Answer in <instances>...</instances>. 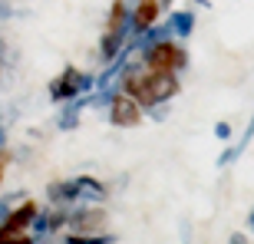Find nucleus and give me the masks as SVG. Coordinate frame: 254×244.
<instances>
[{
	"instance_id": "f257e3e1",
	"label": "nucleus",
	"mask_w": 254,
	"mask_h": 244,
	"mask_svg": "<svg viewBox=\"0 0 254 244\" xmlns=\"http://www.w3.org/2000/svg\"><path fill=\"white\" fill-rule=\"evenodd\" d=\"M93 89H96L93 73H79L76 66H66L63 73L50 83V99H53V103H69L76 96H89Z\"/></svg>"
},
{
	"instance_id": "f03ea898",
	"label": "nucleus",
	"mask_w": 254,
	"mask_h": 244,
	"mask_svg": "<svg viewBox=\"0 0 254 244\" xmlns=\"http://www.w3.org/2000/svg\"><path fill=\"white\" fill-rule=\"evenodd\" d=\"M142 63L149 66V69L182 73V69L189 66V53H185V47H179L175 40H162V43H155L152 50H145V53H142Z\"/></svg>"
},
{
	"instance_id": "7ed1b4c3",
	"label": "nucleus",
	"mask_w": 254,
	"mask_h": 244,
	"mask_svg": "<svg viewBox=\"0 0 254 244\" xmlns=\"http://www.w3.org/2000/svg\"><path fill=\"white\" fill-rule=\"evenodd\" d=\"M142 116H145V109H142L139 99H132L123 89L113 96V103H109V122H113L116 129H135L142 122Z\"/></svg>"
},
{
	"instance_id": "20e7f679",
	"label": "nucleus",
	"mask_w": 254,
	"mask_h": 244,
	"mask_svg": "<svg viewBox=\"0 0 254 244\" xmlns=\"http://www.w3.org/2000/svg\"><path fill=\"white\" fill-rule=\"evenodd\" d=\"M33 215H37V205L33 201H23L20 208H13L7 215V221L0 225V238L3 235H20V231H27L30 221H33Z\"/></svg>"
},
{
	"instance_id": "39448f33",
	"label": "nucleus",
	"mask_w": 254,
	"mask_h": 244,
	"mask_svg": "<svg viewBox=\"0 0 254 244\" xmlns=\"http://www.w3.org/2000/svg\"><path fill=\"white\" fill-rule=\"evenodd\" d=\"M159 13H162V3L159 0H139L135 7H132V20H135V33L142 30H149L159 23Z\"/></svg>"
},
{
	"instance_id": "423d86ee",
	"label": "nucleus",
	"mask_w": 254,
	"mask_h": 244,
	"mask_svg": "<svg viewBox=\"0 0 254 244\" xmlns=\"http://www.w3.org/2000/svg\"><path fill=\"white\" fill-rule=\"evenodd\" d=\"M86 106H89V96H76L69 103H63V113L57 116V129L60 132H73L79 125V113H83Z\"/></svg>"
},
{
	"instance_id": "0eeeda50",
	"label": "nucleus",
	"mask_w": 254,
	"mask_h": 244,
	"mask_svg": "<svg viewBox=\"0 0 254 244\" xmlns=\"http://www.w3.org/2000/svg\"><path fill=\"white\" fill-rule=\"evenodd\" d=\"M169 27H172V33H175V40H189L191 33H195V10H172Z\"/></svg>"
},
{
	"instance_id": "6e6552de",
	"label": "nucleus",
	"mask_w": 254,
	"mask_h": 244,
	"mask_svg": "<svg viewBox=\"0 0 254 244\" xmlns=\"http://www.w3.org/2000/svg\"><path fill=\"white\" fill-rule=\"evenodd\" d=\"M69 225L76 228V231H96L99 225H106V211H99V208H79V211H73L69 215Z\"/></svg>"
},
{
	"instance_id": "1a4fd4ad",
	"label": "nucleus",
	"mask_w": 254,
	"mask_h": 244,
	"mask_svg": "<svg viewBox=\"0 0 254 244\" xmlns=\"http://www.w3.org/2000/svg\"><path fill=\"white\" fill-rule=\"evenodd\" d=\"M50 201L57 205H69V201H79V179H69V182H53L47 188Z\"/></svg>"
},
{
	"instance_id": "9d476101",
	"label": "nucleus",
	"mask_w": 254,
	"mask_h": 244,
	"mask_svg": "<svg viewBox=\"0 0 254 244\" xmlns=\"http://www.w3.org/2000/svg\"><path fill=\"white\" fill-rule=\"evenodd\" d=\"M76 179H79V201H93V205L106 201V185L99 179L93 175H76Z\"/></svg>"
},
{
	"instance_id": "9b49d317",
	"label": "nucleus",
	"mask_w": 254,
	"mask_h": 244,
	"mask_svg": "<svg viewBox=\"0 0 254 244\" xmlns=\"http://www.w3.org/2000/svg\"><path fill=\"white\" fill-rule=\"evenodd\" d=\"M66 244H116V235H93V231H73V235H66Z\"/></svg>"
},
{
	"instance_id": "f8f14e48",
	"label": "nucleus",
	"mask_w": 254,
	"mask_h": 244,
	"mask_svg": "<svg viewBox=\"0 0 254 244\" xmlns=\"http://www.w3.org/2000/svg\"><path fill=\"white\" fill-rule=\"evenodd\" d=\"M30 231H33V238H47L50 231H53V218H50L47 211H37L33 221H30Z\"/></svg>"
},
{
	"instance_id": "ddd939ff",
	"label": "nucleus",
	"mask_w": 254,
	"mask_h": 244,
	"mask_svg": "<svg viewBox=\"0 0 254 244\" xmlns=\"http://www.w3.org/2000/svg\"><path fill=\"white\" fill-rule=\"evenodd\" d=\"M251 139H254V113H251V119H248L245 132H241V139H238L235 145H231V149H235V155H241V152H245L248 145H251Z\"/></svg>"
},
{
	"instance_id": "4468645a",
	"label": "nucleus",
	"mask_w": 254,
	"mask_h": 244,
	"mask_svg": "<svg viewBox=\"0 0 254 244\" xmlns=\"http://www.w3.org/2000/svg\"><path fill=\"white\" fill-rule=\"evenodd\" d=\"M145 113H149L155 122H165L169 119V103H159V106H152V109H145Z\"/></svg>"
},
{
	"instance_id": "2eb2a0df",
	"label": "nucleus",
	"mask_w": 254,
	"mask_h": 244,
	"mask_svg": "<svg viewBox=\"0 0 254 244\" xmlns=\"http://www.w3.org/2000/svg\"><path fill=\"white\" fill-rule=\"evenodd\" d=\"M215 139L218 142H228V139H231V122H225V119L215 122Z\"/></svg>"
},
{
	"instance_id": "dca6fc26",
	"label": "nucleus",
	"mask_w": 254,
	"mask_h": 244,
	"mask_svg": "<svg viewBox=\"0 0 254 244\" xmlns=\"http://www.w3.org/2000/svg\"><path fill=\"white\" fill-rule=\"evenodd\" d=\"M231 162H238V155H235V149H231V145H228L225 152H221V155H218V169H228V165H231Z\"/></svg>"
},
{
	"instance_id": "f3484780",
	"label": "nucleus",
	"mask_w": 254,
	"mask_h": 244,
	"mask_svg": "<svg viewBox=\"0 0 254 244\" xmlns=\"http://www.w3.org/2000/svg\"><path fill=\"white\" fill-rule=\"evenodd\" d=\"M228 244H251V241H248L245 231H231V235H228Z\"/></svg>"
},
{
	"instance_id": "a211bd4d",
	"label": "nucleus",
	"mask_w": 254,
	"mask_h": 244,
	"mask_svg": "<svg viewBox=\"0 0 254 244\" xmlns=\"http://www.w3.org/2000/svg\"><path fill=\"white\" fill-rule=\"evenodd\" d=\"M248 231H251V238H254V208L248 211Z\"/></svg>"
},
{
	"instance_id": "6ab92c4d",
	"label": "nucleus",
	"mask_w": 254,
	"mask_h": 244,
	"mask_svg": "<svg viewBox=\"0 0 254 244\" xmlns=\"http://www.w3.org/2000/svg\"><path fill=\"white\" fill-rule=\"evenodd\" d=\"M3 145H7V132L0 129V152H3Z\"/></svg>"
},
{
	"instance_id": "aec40b11",
	"label": "nucleus",
	"mask_w": 254,
	"mask_h": 244,
	"mask_svg": "<svg viewBox=\"0 0 254 244\" xmlns=\"http://www.w3.org/2000/svg\"><path fill=\"white\" fill-rule=\"evenodd\" d=\"M3 165H7V155L0 152V175H3Z\"/></svg>"
},
{
	"instance_id": "412c9836",
	"label": "nucleus",
	"mask_w": 254,
	"mask_h": 244,
	"mask_svg": "<svg viewBox=\"0 0 254 244\" xmlns=\"http://www.w3.org/2000/svg\"><path fill=\"white\" fill-rule=\"evenodd\" d=\"M195 3H198V7H205V10L211 7V0H195Z\"/></svg>"
},
{
	"instance_id": "4be33fe9",
	"label": "nucleus",
	"mask_w": 254,
	"mask_h": 244,
	"mask_svg": "<svg viewBox=\"0 0 254 244\" xmlns=\"http://www.w3.org/2000/svg\"><path fill=\"white\" fill-rule=\"evenodd\" d=\"M159 3H162V7H169V3H175V0H159Z\"/></svg>"
},
{
	"instance_id": "5701e85b",
	"label": "nucleus",
	"mask_w": 254,
	"mask_h": 244,
	"mask_svg": "<svg viewBox=\"0 0 254 244\" xmlns=\"http://www.w3.org/2000/svg\"><path fill=\"white\" fill-rule=\"evenodd\" d=\"M37 244H47V241H43V238H40V241H37Z\"/></svg>"
}]
</instances>
